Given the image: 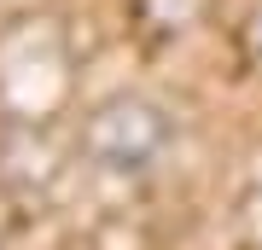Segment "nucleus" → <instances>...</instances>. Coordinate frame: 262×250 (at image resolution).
<instances>
[{"label": "nucleus", "instance_id": "obj_1", "mask_svg": "<svg viewBox=\"0 0 262 250\" xmlns=\"http://www.w3.org/2000/svg\"><path fill=\"white\" fill-rule=\"evenodd\" d=\"M82 157L99 169V175H117V180H140L151 175L169 146H175V117L163 111L158 99L146 93H111L99 99L94 111L82 117V134H76Z\"/></svg>", "mask_w": 262, "mask_h": 250}, {"label": "nucleus", "instance_id": "obj_2", "mask_svg": "<svg viewBox=\"0 0 262 250\" xmlns=\"http://www.w3.org/2000/svg\"><path fill=\"white\" fill-rule=\"evenodd\" d=\"M18 227H24V215H18V198H12V186L0 180V250H6L12 239H18Z\"/></svg>", "mask_w": 262, "mask_h": 250}]
</instances>
